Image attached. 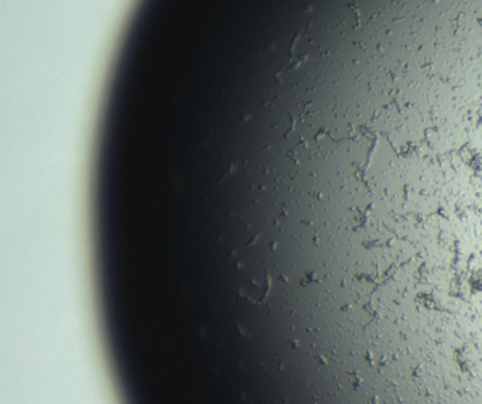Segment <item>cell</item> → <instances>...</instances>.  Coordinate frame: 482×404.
Wrapping results in <instances>:
<instances>
[{
    "label": "cell",
    "mask_w": 482,
    "mask_h": 404,
    "mask_svg": "<svg viewBox=\"0 0 482 404\" xmlns=\"http://www.w3.org/2000/svg\"><path fill=\"white\" fill-rule=\"evenodd\" d=\"M270 285V277H269V274L264 273V276L262 278H259V280L255 278V280L250 281V284L248 287H242L241 295L245 297L248 301H250V302H253V304H260L269 295Z\"/></svg>",
    "instance_id": "cell-1"
}]
</instances>
